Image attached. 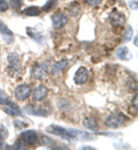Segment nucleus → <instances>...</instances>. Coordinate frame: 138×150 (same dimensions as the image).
<instances>
[{
  "label": "nucleus",
  "mask_w": 138,
  "mask_h": 150,
  "mask_svg": "<svg viewBox=\"0 0 138 150\" xmlns=\"http://www.w3.org/2000/svg\"><path fill=\"white\" fill-rule=\"evenodd\" d=\"M115 54H116V57H118V59H121V60H130V59L132 58L131 52L129 51V49H128L127 46H121V47H118V50H116V52H115Z\"/></svg>",
  "instance_id": "13"
},
{
  "label": "nucleus",
  "mask_w": 138,
  "mask_h": 150,
  "mask_svg": "<svg viewBox=\"0 0 138 150\" xmlns=\"http://www.w3.org/2000/svg\"><path fill=\"white\" fill-rule=\"evenodd\" d=\"M13 122H14V126H15L16 128H19V129H22L23 127H27V124L23 122V121H21V120H19V119H15Z\"/></svg>",
  "instance_id": "25"
},
{
  "label": "nucleus",
  "mask_w": 138,
  "mask_h": 150,
  "mask_svg": "<svg viewBox=\"0 0 138 150\" xmlns=\"http://www.w3.org/2000/svg\"><path fill=\"white\" fill-rule=\"evenodd\" d=\"M0 33L4 35V38L5 37H13V31L0 20Z\"/></svg>",
  "instance_id": "18"
},
{
  "label": "nucleus",
  "mask_w": 138,
  "mask_h": 150,
  "mask_svg": "<svg viewBox=\"0 0 138 150\" xmlns=\"http://www.w3.org/2000/svg\"><path fill=\"white\" fill-rule=\"evenodd\" d=\"M21 139L22 141H24L27 144L31 146V144H35L38 136H37V133L32 129H28V131H24L21 134Z\"/></svg>",
  "instance_id": "9"
},
{
  "label": "nucleus",
  "mask_w": 138,
  "mask_h": 150,
  "mask_svg": "<svg viewBox=\"0 0 138 150\" xmlns=\"http://www.w3.org/2000/svg\"><path fill=\"white\" fill-rule=\"evenodd\" d=\"M14 94H15V97H16L18 100H25L27 98L30 97L31 88L28 84H20L15 88Z\"/></svg>",
  "instance_id": "4"
},
{
  "label": "nucleus",
  "mask_w": 138,
  "mask_h": 150,
  "mask_svg": "<svg viewBox=\"0 0 138 150\" xmlns=\"http://www.w3.org/2000/svg\"><path fill=\"white\" fill-rule=\"evenodd\" d=\"M24 112L28 113V114H35V115H47V112H45L39 106H31V105H28L24 108Z\"/></svg>",
  "instance_id": "14"
},
{
  "label": "nucleus",
  "mask_w": 138,
  "mask_h": 150,
  "mask_svg": "<svg viewBox=\"0 0 138 150\" xmlns=\"http://www.w3.org/2000/svg\"><path fill=\"white\" fill-rule=\"evenodd\" d=\"M67 22H68V16L62 12H57L55 14L52 15V24L57 29L63 28L67 24Z\"/></svg>",
  "instance_id": "8"
},
{
  "label": "nucleus",
  "mask_w": 138,
  "mask_h": 150,
  "mask_svg": "<svg viewBox=\"0 0 138 150\" xmlns=\"http://www.w3.org/2000/svg\"><path fill=\"white\" fill-rule=\"evenodd\" d=\"M127 119H128L127 115H124L122 112H114L111 113L105 119V122L111 128H118V127H122L125 124Z\"/></svg>",
  "instance_id": "2"
},
{
  "label": "nucleus",
  "mask_w": 138,
  "mask_h": 150,
  "mask_svg": "<svg viewBox=\"0 0 138 150\" xmlns=\"http://www.w3.org/2000/svg\"><path fill=\"white\" fill-rule=\"evenodd\" d=\"M14 149H25V147H24V143H23V141L21 140V141H18L15 144H14V147H13Z\"/></svg>",
  "instance_id": "26"
},
{
  "label": "nucleus",
  "mask_w": 138,
  "mask_h": 150,
  "mask_svg": "<svg viewBox=\"0 0 138 150\" xmlns=\"http://www.w3.org/2000/svg\"><path fill=\"white\" fill-rule=\"evenodd\" d=\"M59 108L61 110H63V111H68L69 110V108H70V104H69V102L67 100V99H61L59 102Z\"/></svg>",
  "instance_id": "21"
},
{
  "label": "nucleus",
  "mask_w": 138,
  "mask_h": 150,
  "mask_svg": "<svg viewBox=\"0 0 138 150\" xmlns=\"http://www.w3.org/2000/svg\"><path fill=\"white\" fill-rule=\"evenodd\" d=\"M40 8L37 6H31V7H28L25 9H23V14L27 15V16H38L40 14Z\"/></svg>",
  "instance_id": "16"
},
{
  "label": "nucleus",
  "mask_w": 138,
  "mask_h": 150,
  "mask_svg": "<svg viewBox=\"0 0 138 150\" xmlns=\"http://www.w3.org/2000/svg\"><path fill=\"white\" fill-rule=\"evenodd\" d=\"M55 4H57V0H48V1L43 6V11L48 12L50 9H52V8L55 6Z\"/></svg>",
  "instance_id": "20"
},
{
  "label": "nucleus",
  "mask_w": 138,
  "mask_h": 150,
  "mask_svg": "<svg viewBox=\"0 0 138 150\" xmlns=\"http://www.w3.org/2000/svg\"><path fill=\"white\" fill-rule=\"evenodd\" d=\"M8 100H9V99L7 98L6 94H5L2 90H0V105H5V104H7Z\"/></svg>",
  "instance_id": "22"
},
{
  "label": "nucleus",
  "mask_w": 138,
  "mask_h": 150,
  "mask_svg": "<svg viewBox=\"0 0 138 150\" xmlns=\"http://www.w3.org/2000/svg\"><path fill=\"white\" fill-rule=\"evenodd\" d=\"M8 62H9V67L15 71H21V60L20 57L16 53H9L8 56Z\"/></svg>",
  "instance_id": "11"
},
{
  "label": "nucleus",
  "mask_w": 138,
  "mask_h": 150,
  "mask_svg": "<svg viewBox=\"0 0 138 150\" xmlns=\"http://www.w3.org/2000/svg\"><path fill=\"white\" fill-rule=\"evenodd\" d=\"M4 112H6L9 115H13V117H18V115L22 114L21 109L12 100H8V103L4 105Z\"/></svg>",
  "instance_id": "10"
},
{
  "label": "nucleus",
  "mask_w": 138,
  "mask_h": 150,
  "mask_svg": "<svg viewBox=\"0 0 138 150\" xmlns=\"http://www.w3.org/2000/svg\"><path fill=\"white\" fill-rule=\"evenodd\" d=\"M22 0H11V6L14 8V9H19L21 6H22Z\"/></svg>",
  "instance_id": "24"
},
{
  "label": "nucleus",
  "mask_w": 138,
  "mask_h": 150,
  "mask_svg": "<svg viewBox=\"0 0 138 150\" xmlns=\"http://www.w3.org/2000/svg\"><path fill=\"white\" fill-rule=\"evenodd\" d=\"M131 103H132V105L135 104V109L137 110V94L134 96V98H132V102H131Z\"/></svg>",
  "instance_id": "30"
},
{
  "label": "nucleus",
  "mask_w": 138,
  "mask_h": 150,
  "mask_svg": "<svg viewBox=\"0 0 138 150\" xmlns=\"http://www.w3.org/2000/svg\"><path fill=\"white\" fill-rule=\"evenodd\" d=\"M31 76L37 80H44L47 76V66L45 64H37L31 68Z\"/></svg>",
  "instance_id": "5"
},
{
  "label": "nucleus",
  "mask_w": 138,
  "mask_h": 150,
  "mask_svg": "<svg viewBox=\"0 0 138 150\" xmlns=\"http://www.w3.org/2000/svg\"><path fill=\"white\" fill-rule=\"evenodd\" d=\"M134 36V30H132V28H131V25H128L127 27V31H125V34H124V42H129L131 38Z\"/></svg>",
  "instance_id": "19"
},
{
  "label": "nucleus",
  "mask_w": 138,
  "mask_h": 150,
  "mask_svg": "<svg viewBox=\"0 0 138 150\" xmlns=\"http://www.w3.org/2000/svg\"><path fill=\"white\" fill-rule=\"evenodd\" d=\"M101 1L102 0H85V2L88 5H90V6H98Z\"/></svg>",
  "instance_id": "27"
},
{
  "label": "nucleus",
  "mask_w": 138,
  "mask_h": 150,
  "mask_svg": "<svg viewBox=\"0 0 138 150\" xmlns=\"http://www.w3.org/2000/svg\"><path fill=\"white\" fill-rule=\"evenodd\" d=\"M130 7L132 9H137V1L136 0H130Z\"/></svg>",
  "instance_id": "28"
},
{
  "label": "nucleus",
  "mask_w": 138,
  "mask_h": 150,
  "mask_svg": "<svg viewBox=\"0 0 138 150\" xmlns=\"http://www.w3.org/2000/svg\"><path fill=\"white\" fill-rule=\"evenodd\" d=\"M83 125L86 129H90V131H98L99 129L98 122L93 117H86L83 120Z\"/></svg>",
  "instance_id": "12"
},
{
  "label": "nucleus",
  "mask_w": 138,
  "mask_h": 150,
  "mask_svg": "<svg viewBox=\"0 0 138 150\" xmlns=\"http://www.w3.org/2000/svg\"><path fill=\"white\" fill-rule=\"evenodd\" d=\"M88 79H89V71L85 67H79L74 75V82L77 86L85 84L88 82Z\"/></svg>",
  "instance_id": "7"
},
{
  "label": "nucleus",
  "mask_w": 138,
  "mask_h": 150,
  "mask_svg": "<svg viewBox=\"0 0 138 150\" xmlns=\"http://www.w3.org/2000/svg\"><path fill=\"white\" fill-rule=\"evenodd\" d=\"M108 20H109V23L113 25V27H122L124 25L125 23V15L120 13L118 11H113L109 16H108Z\"/></svg>",
  "instance_id": "6"
},
{
  "label": "nucleus",
  "mask_w": 138,
  "mask_h": 150,
  "mask_svg": "<svg viewBox=\"0 0 138 150\" xmlns=\"http://www.w3.org/2000/svg\"><path fill=\"white\" fill-rule=\"evenodd\" d=\"M9 8V4L6 0H0V12H6Z\"/></svg>",
  "instance_id": "23"
},
{
  "label": "nucleus",
  "mask_w": 138,
  "mask_h": 150,
  "mask_svg": "<svg viewBox=\"0 0 138 150\" xmlns=\"http://www.w3.org/2000/svg\"><path fill=\"white\" fill-rule=\"evenodd\" d=\"M46 132L50 133V134H53V135H58L62 139H67V140H74V139H79V140H86V139H90L91 135L88 134V133H84V132L76 131V129H73V128H63V127H60L57 125H51L46 128Z\"/></svg>",
  "instance_id": "1"
},
{
  "label": "nucleus",
  "mask_w": 138,
  "mask_h": 150,
  "mask_svg": "<svg viewBox=\"0 0 138 150\" xmlns=\"http://www.w3.org/2000/svg\"><path fill=\"white\" fill-rule=\"evenodd\" d=\"M68 9H69V14H70L71 16H77L79 11H81V6H79L78 2L74 1V2H71V4L69 5Z\"/></svg>",
  "instance_id": "17"
},
{
  "label": "nucleus",
  "mask_w": 138,
  "mask_h": 150,
  "mask_svg": "<svg viewBox=\"0 0 138 150\" xmlns=\"http://www.w3.org/2000/svg\"><path fill=\"white\" fill-rule=\"evenodd\" d=\"M47 94H48L47 88L45 86L40 84L38 87H36L34 90H31L30 96H31V98H32L34 102H41V100H44L47 97Z\"/></svg>",
  "instance_id": "3"
},
{
  "label": "nucleus",
  "mask_w": 138,
  "mask_h": 150,
  "mask_svg": "<svg viewBox=\"0 0 138 150\" xmlns=\"http://www.w3.org/2000/svg\"><path fill=\"white\" fill-rule=\"evenodd\" d=\"M137 36H135V45H136V46H137Z\"/></svg>",
  "instance_id": "31"
},
{
  "label": "nucleus",
  "mask_w": 138,
  "mask_h": 150,
  "mask_svg": "<svg viewBox=\"0 0 138 150\" xmlns=\"http://www.w3.org/2000/svg\"><path fill=\"white\" fill-rule=\"evenodd\" d=\"M68 67V61L67 60H61V61H58L53 65L52 67V73L53 74H61L66 68Z\"/></svg>",
  "instance_id": "15"
},
{
  "label": "nucleus",
  "mask_w": 138,
  "mask_h": 150,
  "mask_svg": "<svg viewBox=\"0 0 138 150\" xmlns=\"http://www.w3.org/2000/svg\"><path fill=\"white\" fill-rule=\"evenodd\" d=\"M4 147V132L0 129V148Z\"/></svg>",
  "instance_id": "29"
}]
</instances>
